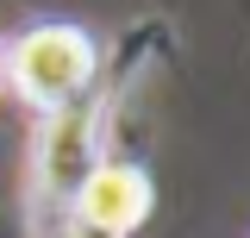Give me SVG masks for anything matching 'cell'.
Instances as JSON below:
<instances>
[{
  "label": "cell",
  "instance_id": "6da1fadb",
  "mask_svg": "<svg viewBox=\"0 0 250 238\" xmlns=\"http://www.w3.org/2000/svg\"><path fill=\"white\" fill-rule=\"evenodd\" d=\"M100 169V100H69L44 119L38 132V176H31V207H38V232H57L82 182Z\"/></svg>",
  "mask_w": 250,
  "mask_h": 238
},
{
  "label": "cell",
  "instance_id": "7a4b0ae2",
  "mask_svg": "<svg viewBox=\"0 0 250 238\" xmlns=\"http://www.w3.org/2000/svg\"><path fill=\"white\" fill-rule=\"evenodd\" d=\"M94 38L82 25H38L6 50V75L38 113H57L94 88Z\"/></svg>",
  "mask_w": 250,
  "mask_h": 238
},
{
  "label": "cell",
  "instance_id": "3957f363",
  "mask_svg": "<svg viewBox=\"0 0 250 238\" xmlns=\"http://www.w3.org/2000/svg\"><path fill=\"white\" fill-rule=\"evenodd\" d=\"M150 207H156V188H150V176H144L138 163H100V169L82 182L69 219H88L100 232L125 238V232H138V226L150 219Z\"/></svg>",
  "mask_w": 250,
  "mask_h": 238
},
{
  "label": "cell",
  "instance_id": "277c9868",
  "mask_svg": "<svg viewBox=\"0 0 250 238\" xmlns=\"http://www.w3.org/2000/svg\"><path fill=\"white\" fill-rule=\"evenodd\" d=\"M50 238H119V232H100V226H88V219H62Z\"/></svg>",
  "mask_w": 250,
  "mask_h": 238
}]
</instances>
